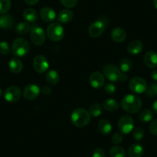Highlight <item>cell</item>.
Returning a JSON list of instances; mask_svg holds the SVG:
<instances>
[{
    "mask_svg": "<svg viewBox=\"0 0 157 157\" xmlns=\"http://www.w3.org/2000/svg\"><path fill=\"white\" fill-rule=\"evenodd\" d=\"M121 106L127 113H136L141 109L142 100L137 96L128 94L122 99Z\"/></svg>",
    "mask_w": 157,
    "mask_h": 157,
    "instance_id": "1",
    "label": "cell"
},
{
    "mask_svg": "<svg viewBox=\"0 0 157 157\" xmlns=\"http://www.w3.org/2000/svg\"><path fill=\"white\" fill-rule=\"evenodd\" d=\"M90 116L89 111L82 108L75 109L71 113V122L77 127H84L87 126L90 121Z\"/></svg>",
    "mask_w": 157,
    "mask_h": 157,
    "instance_id": "2",
    "label": "cell"
},
{
    "mask_svg": "<svg viewBox=\"0 0 157 157\" xmlns=\"http://www.w3.org/2000/svg\"><path fill=\"white\" fill-rule=\"evenodd\" d=\"M103 75L108 80L112 82H126L127 80V75L121 69L114 65H106L103 68Z\"/></svg>",
    "mask_w": 157,
    "mask_h": 157,
    "instance_id": "3",
    "label": "cell"
},
{
    "mask_svg": "<svg viewBox=\"0 0 157 157\" xmlns=\"http://www.w3.org/2000/svg\"><path fill=\"white\" fill-rule=\"evenodd\" d=\"M29 44L24 38H17L12 44V52L17 57L25 56L29 52Z\"/></svg>",
    "mask_w": 157,
    "mask_h": 157,
    "instance_id": "4",
    "label": "cell"
},
{
    "mask_svg": "<svg viewBox=\"0 0 157 157\" xmlns=\"http://www.w3.org/2000/svg\"><path fill=\"white\" fill-rule=\"evenodd\" d=\"M46 34L52 42H59L64 38L65 31L63 27L59 23L53 22L47 27Z\"/></svg>",
    "mask_w": 157,
    "mask_h": 157,
    "instance_id": "5",
    "label": "cell"
},
{
    "mask_svg": "<svg viewBox=\"0 0 157 157\" xmlns=\"http://www.w3.org/2000/svg\"><path fill=\"white\" fill-rule=\"evenodd\" d=\"M129 90L134 93L140 94L143 93L147 90V83L144 78L141 77H134L130 79L129 82Z\"/></svg>",
    "mask_w": 157,
    "mask_h": 157,
    "instance_id": "6",
    "label": "cell"
},
{
    "mask_svg": "<svg viewBox=\"0 0 157 157\" xmlns=\"http://www.w3.org/2000/svg\"><path fill=\"white\" fill-rule=\"evenodd\" d=\"M46 33L43 28L39 26H34L30 30V39L33 44L41 46L46 41Z\"/></svg>",
    "mask_w": 157,
    "mask_h": 157,
    "instance_id": "7",
    "label": "cell"
},
{
    "mask_svg": "<svg viewBox=\"0 0 157 157\" xmlns=\"http://www.w3.org/2000/svg\"><path fill=\"white\" fill-rule=\"evenodd\" d=\"M118 128L122 134H129L133 130L134 121L129 116H123L118 122Z\"/></svg>",
    "mask_w": 157,
    "mask_h": 157,
    "instance_id": "8",
    "label": "cell"
},
{
    "mask_svg": "<svg viewBox=\"0 0 157 157\" xmlns=\"http://www.w3.org/2000/svg\"><path fill=\"white\" fill-rule=\"evenodd\" d=\"M33 68L38 73L46 72L49 69V61L46 56L43 55L36 56L33 59Z\"/></svg>",
    "mask_w": 157,
    "mask_h": 157,
    "instance_id": "9",
    "label": "cell"
},
{
    "mask_svg": "<svg viewBox=\"0 0 157 157\" xmlns=\"http://www.w3.org/2000/svg\"><path fill=\"white\" fill-rule=\"evenodd\" d=\"M21 90L16 86H12L6 89L4 93V97L7 102H15L19 100L21 97Z\"/></svg>",
    "mask_w": 157,
    "mask_h": 157,
    "instance_id": "10",
    "label": "cell"
},
{
    "mask_svg": "<svg viewBox=\"0 0 157 157\" xmlns=\"http://www.w3.org/2000/svg\"><path fill=\"white\" fill-rule=\"evenodd\" d=\"M105 24L102 21H96L89 27V34L93 38H98L102 35L105 31Z\"/></svg>",
    "mask_w": 157,
    "mask_h": 157,
    "instance_id": "11",
    "label": "cell"
},
{
    "mask_svg": "<svg viewBox=\"0 0 157 157\" xmlns=\"http://www.w3.org/2000/svg\"><path fill=\"white\" fill-rule=\"evenodd\" d=\"M40 94V89L36 84H29L23 90V96L27 100H33Z\"/></svg>",
    "mask_w": 157,
    "mask_h": 157,
    "instance_id": "12",
    "label": "cell"
},
{
    "mask_svg": "<svg viewBox=\"0 0 157 157\" xmlns=\"http://www.w3.org/2000/svg\"><path fill=\"white\" fill-rule=\"evenodd\" d=\"M90 83L95 89H100L105 86V76L99 72H94L90 76Z\"/></svg>",
    "mask_w": 157,
    "mask_h": 157,
    "instance_id": "13",
    "label": "cell"
},
{
    "mask_svg": "<svg viewBox=\"0 0 157 157\" xmlns=\"http://www.w3.org/2000/svg\"><path fill=\"white\" fill-rule=\"evenodd\" d=\"M39 16L44 22H51L56 19V15L53 9L50 7H43L39 12Z\"/></svg>",
    "mask_w": 157,
    "mask_h": 157,
    "instance_id": "14",
    "label": "cell"
},
{
    "mask_svg": "<svg viewBox=\"0 0 157 157\" xmlns=\"http://www.w3.org/2000/svg\"><path fill=\"white\" fill-rule=\"evenodd\" d=\"M143 61L147 67L155 68L157 66V53L153 51H149L144 55Z\"/></svg>",
    "mask_w": 157,
    "mask_h": 157,
    "instance_id": "15",
    "label": "cell"
},
{
    "mask_svg": "<svg viewBox=\"0 0 157 157\" xmlns=\"http://www.w3.org/2000/svg\"><path fill=\"white\" fill-rule=\"evenodd\" d=\"M111 37L113 41L116 43H123L126 39V33L123 29L120 28V27H116L112 30Z\"/></svg>",
    "mask_w": 157,
    "mask_h": 157,
    "instance_id": "16",
    "label": "cell"
},
{
    "mask_svg": "<svg viewBox=\"0 0 157 157\" xmlns=\"http://www.w3.org/2000/svg\"><path fill=\"white\" fill-rule=\"evenodd\" d=\"M143 49V44L140 40H133L127 46V51L131 55H138Z\"/></svg>",
    "mask_w": 157,
    "mask_h": 157,
    "instance_id": "17",
    "label": "cell"
},
{
    "mask_svg": "<svg viewBox=\"0 0 157 157\" xmlns=\"http://www.w3.org/2000/svg\"><path fill=\"white\" fill-rule=\"evenodd\" d=\"M144 153V148L139 143L132 144L128 151L129 157H142Z\"/></svg>",
    "mask_w": 157,
    "mask_h": 157,
    "instance_id": "18",
    "label": "cell"
},
{
    "mask_svg": "<svg viewBox=\"0 0 157 157\" xmlns=\"http://www.w3.org/2000/svg\"><path fill=\"white\" fill-rule=\"evenodd\" d=\"M15 20L10 15H2L0 16V27L3 29H9L14 25Z\"/></svg>",
    "mask_w": 157,
    "mask_h": 157,
    "instance_id": "19",
    "label": "cell"
},
{
    "mask_svg": "<svg viewBox=\"0 0 157 157\" xmlns=\"http://www.w3.org/2000/svg\"><path fill=\"white\" fill-rule=\"evenodd\" d=\"M9 67H10V71L15 74L20 73L22 70L23 69V64L22 61L19 60V59L13 58L9 63Z\"/></svg>",
    "mask_w": 157,
    "mask_h": 157,
    "instance_id": "20",
    "label": "cell"
},
{
    "mask_svg": "<svg viewBox=\"0 0 157 157\" xmlns=\"http://www.w3.org/2000/svg\"><path fill=\"white\" fill-rule=\"evenodd\" d=\"M73 18V13L69 10H63L59 13L57 20L60 23H68Z\"/></svg>",
    "mask_w": 157,
    "mask_h": 157,
    "instance_id": "21",
    "label": "cell"
},
{
    "mask_svg": "<svg viewBox=\"0 0 157 157\" xmlns=\"http://www.w3.org/2000/svg\"><path fill=\"white\" fill-rule=\"evenodd\" d=\"M23 18L27 22L33 23L38 19V13L34 9H26L23 12Z\"/></svg>",
    "mask_w": 157,
    "mask_h": 157,
    "instance_id": "22",
    "label": "cell"
},
{
    "mask_svg": "<svg viewBox=\"0 0 157 157\" xmlns=\"http://www.w3.org/2000/svg\"><path fill=\"white\" fill-rule=\"evenodd\" d=\"M98 129L102 135H108L112 131V125L107 120H102L98 123Z\"/></svg>",
    "mask_w": 157,
    "mask_h": 157,
    "instance_id": "23",
    "label": "cell"
},
{
    "mask_svg": "<svg viewBox=\"0 0 157 157\" xmlns=\"http://www.w3.org/2000/svg\"><path fill=\"white\" fill-rule=\"evenodd\" d=\"M103 108L108 112L116 111L119 109V103L113 99H105L103 102Z\"/></svg>",
    "mask_w": 157,
    "mask_h": 157,
    "instance_id": "24",
    "label": "cell"
},
{
    "mask_svg": "<svg viewBox=\"0 0 157 157\" xmlns=\"http://www.w3.org/2000/svg\"><path fill=\"white\" fill-rule=\"evenodd\" d=\"M46 81L51 85H56L59 81V75L56 70H50L46 75Z\"/></svg>",
    "mask_w": 157,
    "mask_h": 157,
    "instance_id": "25",
    "label": "cell"
},
{
    "mask_svg": "<svg viewBox=\"0 0 157 157\" xmlns=\"http://www.w3.org/2000/svg\"><path fill=\"white\" fill-rule=\"evenodd\" d=\"M152 118H153V113L149 109L142 110L140 114H139V120L142 123H148V122H150L152 120Z\"/></svg>",
    "mask_w": 157,
    "mask_h": 157,
    "instance_id": "26",
    "label": "cell"
},
{
    "mask_svg": "<svg viewBox=\"0 0 157 157\" xmlns=\"http://www.w3.org/2000/svg\"><path fill=\"white\" fill-rule=\"evenodd\" d=\"M30 29V25L28 22H21L16 25V31L18 34L23 36V35L27 34L29 32Z\"/></svg>",
    "mask_w": 157,
    "mask_h": 157,
    "instance_id": "27",
    "label": "cell"
},
{
    "mask_svg": "<svg viewBox=\"0 0 157 157\" xmlns=\"http://www.w3.org/2000/svg\"><path fill=\"white\" fill-rule=\"evenodd\" d=\"M110 157H126V151L120 146H113L109 151Z\"/></svg>",
    "mask_w": 157,
    "mask_h": 157,
    "instance_id": "28",
    "label": "cell"
},
{
    "mask_svg": "<svg viewBox=\"0 0 157 157\" xmlns=\"http://www.w3.org/2000/svg\"><path fill=\"white\" fill-rule=\"evenodd\" d=\"M102 107L99 104L94 103L91 105L89 109V113H90V116H93V117H98L102 114Z\"/></svg>",
    "mask_w": 157,
    "mask_h": 157,
    "instance_id": "29",
    "label": "cell"
},
{
    "mask_svg": "<svg viewBox=\"0 0 157 157\" xmlns=\"http://www.w3.org/2000/svg\"><path fill=\"white\" fill-rule=\"evenodd\" d=\"M132 62H131L129 59H122L120 63V69H121L122 72H125V73L129 72V71L132 69Z\"/></svg>",
    "mask_w": 157,
    "mask_h": 157,
    "instance_id": "30",
    "label": "cell"
},
{
    "mask_svg": "<svg viewBox=\"0 0 157 157\" xmlns=\"http://www.w3.org/2000/svg\"><path fill=\"white\" fill-rule=\"evenodd\" d=\"M12 6L10 0H0V14H6Z\"/></svg>",
    "mask_w": 157,
    "mask_h": 157,
    "instance_id": "31",
    "label": "cell"
},
{
    "mask_svg": "<svg viewBox=\"0 0 157 157\" xmlns=\"http://www.w3.org/2000/svg\"><path fill=\"white\" fill-rule=\"evenodd\" d=\"M146 96L148 98H152L157 96V84L152 83L149 86L146 91Z\"/></svg>",
    "mask_w": 157,
    "mask_h": 157,
    "instance_id": "32",
    "label": "cell"
},
{
    "mask_svg": "<svg viewBox=\"0 0 157 157\" xmlns=\"http://www.w3.org/2000/svg\"><path fill=\"white\" fill-rule=\"evenodd\" d=\"M132 136L136 141H140L144 136V131L140 127L136 128L132 130Z\"/></svg>",
    "mask_w": 157,
    "mask_h": 157,
    "instance_id": "33",
    "label": "cell"
},
{
    "mask_svg": "<svg viewBox=\"0 0 157 157\" xmlns=\"http://www.w3.org/2000/svg\"><path fill=\"white\" fill-rule=\"evenodd\" d=\"M10 48L8 43L5 41L0 42V54L2 55H7L10 53Z\"/></svg>",
    "mask_w": 157,
    "mask_h": 157,
    "instance_id": "34",
    "label": "cell"
},
{
    "mask_svg": "<svg viewBox=\"0 0 157 157\" xmlns=\"http://www.w3.org/2000/svg\"><path fill=\"white\" fill-rule=\"evenodd\" d=\"M78 0H60V2L66 8H73L76 6Z\"/></svg>",
    "mask_w": 157,
    "mask_h": 157,
    "instance_id": "35",
    "label": "cell"
},
{
    "mask_svg": "<svg viewBox=\"0 0 157 157\" xmlns=\"http://www.w3.org/2000/svg\"><path fill=\"white\" fill-rule=\"evenodd\" d=\"M104 90L108 94H113L116 92V86L113 83H108L105 86Z\"/></svg>",
    "mask_w": 157,
    "mask_h": 157,
    "instance_id": "36",
    "label": "cell"
},
{
    "mask_svg": "<svg viewBox=\"0 0 157 157\" xmlns=\"http://www.w3.org/2000/svg\"><path fill=\"white\" fill-rule=\"evenodd\" d=\"M123 140V136L122 135L121 132H116L114 135L113 136V138H112V142H113L114 144H119V143H121Z\"/></svg>",
    "mask_w": 157,
    "mask_h": 157,
    "instance_id": "37",
    "label": "cell"
},
{
    "mask_svg": "<svg viewBox=\"0 0 157 157\" xmlns=\"http://www.w3.org/2000/svg\"><path fill=\"white\" fill-rule=\"evenodd\" d=\"M149 131L154 136H157V119L152 120L149 125Z\"/></svg>",
    "mask_w": 157,
    "mask_h": 157,
    "instance_id": "38",
    "label": "cell"
},
{
    "mask_svg": "<svg viewBox=\"0 0 157 157\" xmlns=\"http://www.w3.org/2000/svg\"><path fill=\"white\" fill-rule=\"evenodd\" d=\"M93 157H105V152L103 149H100V148H97L93 151Z\"/></svg>",
    "mask_w": 157,
    "mask_h": 157,
    "instance_id": "39",
    "label": "cell"
},
{
    "mask_svg": "<svg viewBox=\"0 0 157 157\" xmlns=\"http://www.w3.org/2000/svg\"><path fill=\"white\" fill-rule=\"evenodd\" d=\"M42 93L44 95H49L52 93V90L50 89V87L49 86H44L42 89Z\"/></svg>",
    "mask_w": 157,
    "mask_h": 157,
    "instance_id": "40",
    "label": "cell"
},
{
    "mask_svg": "<svg viewBox=\"0 0 157 157\" xmlns=\"http://www.w3.org/2000/svg\"><path fill=\"white\" fill-rule=\"evenodd\" d=\"M24 1H25V2L27 4V5L34 6L39 2V0H24Z\"/></svg>",
    "mask_w": 157,
    "mask_h": 157,
    "instance_id": "41",
    "label": "cell"
},
{
    "mask_svg": "<svg viewBox=\"0 0 157 157\" xmlns=\"http://www.w3.org/2000/svg\"><path fill=\"white\" fill-rule=\"evenodd\" d=\"M151 77H152V78L153 80L157 81V69L153 70L151 72Z\"/></svg>",
    "mask_w": 157,
    "mask_h": 157,
    "instance_id": "42",
    "label": "cell"
},
{
    "mask_svg": "<svg viewBox=\"0 0 157 157\" xmlns=\"http://www.w3.org/2000/svg\"><path fill=\"white\" fill-rule=\"evenodd\" d=\"M152 109L157 114V100H155L154 103L152 104Z\"/></svg>",
    "mask_w": 157,
    "mask_h": 157,
    "instance_id": "43",
    "label": "cell"
},
{
    "mask_svg": "<svg viewBox=\"0 0 157 157\" xmlns=\"http://www.w3.org/2000/svg\"><path fill=\"white\" fill-rule=\"evenodd\" d=\"M153 4L154 6L157 9V0H153Z\"/></svg>",
    "mask_w": 157,
    "mask_h": 157,
    "instance_id": "44",
    "label": "cell"
},
{
    "mask_svg": "<svg viewBox=\"0 0 157 157\" xmlns=\"http://www.w3.org/2000/svg\"><path fill=\"white\" fill-rule=\"evenodd\" d=\"M2 89L0 88V97H2Z\"/></svg>",
    "mask_w": 157,
    "mask_h": 157,
    "instance_id": "45",
    "label": "cell"
}]
</instances>
